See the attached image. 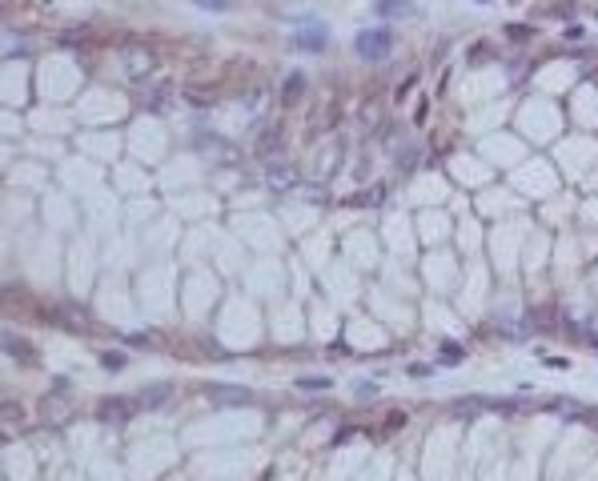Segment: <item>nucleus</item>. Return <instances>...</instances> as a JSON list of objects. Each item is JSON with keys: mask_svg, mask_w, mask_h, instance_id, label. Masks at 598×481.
I'll use <instances>...</instances> for the list:
<instances>
[{"mask_svg": "<svg viewBox=\"0 0 598 481\" xmlns=\"http://www.w3.org/2000/svg\"><path fill=\"white\" fill-rule=\"evenodd\" d=\"M389 44H394V32H389V28H365V32H358V40H353V49L362 52L365 61H386Z\"/></svg>", "mask_w": 598, "mask_h": 481, "instance_id": "f257e3e1", "label": "nucleus"}, {"mask_svg": "<svg viewBox=\"0 0 598 481\" xmlns=\"http://www.w3.org/2000/svg\"><path fill=\"white\" fill-rule=\"evenodd\" d=\"M133 409H141L137 401H129V397H109V401H100L97 405V417L100 421H129Z\"/></svg>", "mask_w": 598, "mask_h": 481, "instance_id": "f03ea898", "label": "nucleus"}, {"mask_svg": "<svg viewBox=\"0 0 598 481\" xmlns=\"http://www.w3.org/2000/svg\"><path fill=\"white\" fill-rule=\"evenodd\" d=\"M298 49H310V52H322L325 49V28L322 25H310L298 32Z\"/></svg>", "mask_w": 598, "mask_h": 481, "instance_id": "7ed1b4c3", "label": "nucleus"}, {"mask_svg": "<svg viewBox=\"0 0 598 481\" xmlns=\"http://www.w3.org/2000/svg\"><path fill=\"white\" fill-rule=\"evenodd\" d=\"M173 397V385H157V389H145V393L137 397V405L141 409H153V405H165Z\"/></svg>", "mask_w": 598, "mask_h": 481, "instance_id": "20e7f679", "label": "nucleus"}, {"mask_svg": "<svg viewBox=\"0 0 598 481\" xmlns=\"http://www.w3.org/2000/svg\"><path fill=\"white\" fill-rule=\"evenodd\" d=\"M213 397H221V401H237V405H245L250 401V389H213Z\"/></svg>", "mask_w": 598, "mask_h": 481, "instance_id": "39448f33", "label": "nucleus"}, {"mask_svg": "<svg viewBox=\"0 0 598 481\" xmlns=\"http://www.w3.org/2000/svg\"><path fill=\"white\" fill-rule=\"evenodd\" d=\"M301 389H313V393H317V389H329V385H334V381H329V377H301Z\"/></svg>", "mask_w": 598, "mask_h": 481, "instance_id": "423d86ee", "label": "nucleus"}, {"mask_svg": "<svg viewBox=\"0 0 598 481\" xmlns=\"http://www.w3.org/2000/svg\"><path fill=\"white\" fill-rule=\"evenodd\" d=\"M442 361H446V365H454V361H462V349L454 345V341H446V345H442Z\"/></svg>", "mask_w": 598, "mask_h": 481, "instance_id": "0eeeda50", "label": "nucleus"}, {"mask_svg": "<svg viewBox=\"0 0 598 481\" xmlns=\"http://www.w3.org/2000/svg\"><path fill=\"white\" fill-rule=\"evenodd\" d=\"M377 13L382 16H406L410 8H406V4H377Z\"/></svg>", "mask_w": 598, "mask_h": 481, "instance_id": "6e6552de", "label": "nucleus"}, {"mask_svg": "<svg viewBox=\"0 0 598 481\" xmlns=\"http://www.w3.org/2000/svg\"><path fill=\"white\" fill-rule=\"evenodd\" d=\"M301 85H305V81H301V76H289V85H286V97H289V100H293V97H298V88H301Z\"/></svg>", "mask_w": 598, "mask_h": 481, "instance_id": "1a4fd4ad", "label": "nucleus"}]
</instances>
